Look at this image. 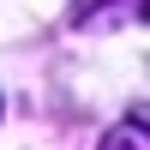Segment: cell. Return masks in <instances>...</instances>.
Returning <instances> with one entry per match:
<instances>
[{
    "mask_svg": "<svg viewBox=\"0 0 150 150\" xmlns=\"http://www.w3.org/2000/svg\"><path fill=\"white\" fill-rule=\"evenodd\" d=\"M96 150H150V102L132 108L120 126H108V138L96 144Z\"/></svg>",
    "mask_w": 150,
    "mask_h": 150,
    "instance_id": "7a4b0ae2",
    "label": "cell"
},
{
    "mask_svg": "<svg viewBox=\"0 0 150 150\" xmlns=\"http://www.w3.org/2000/svg\"><path fill=\"white\" fill-rule=\"evenodd\" d=\"M150 0H72V24L78 30H102V24H126V18H144Z\"/></svg>",
    "mask_w": 150,
    "mask_h": 150,
    "instance_id": "6da1fadb",
    "label": "cell"
}]
</instances>
